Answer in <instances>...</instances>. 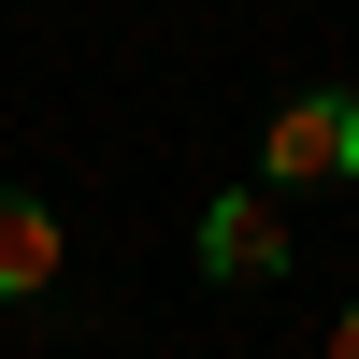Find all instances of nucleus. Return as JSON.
Instances as JSON below:
<instances>
[{
    "label": "nucleus",
    "mask_w": 359,
    "mask_h": 359,
    "mask_svg": "<svg viewBox=\"0 0 359 359\" xmlns=\"http://www.w3.org/2000/svg\"><path fill=\"white\" fill-rule=\"evenodd\" d=\"M359 172V101H287L259 130V187H345Z\"/></svg>",
    "instance_id": "1"
},
{
    "label": "nucleus",
    "mask_w": 359,
    "mask_h": 359,
    "mask_svg": "<svg viewBox=\"0 0 359 359\" xmlns=\"http://www.w3.org/2000/svg\"><path fill=\"white\" fill-rule=\"evenodd\" d=\"M201 273H216V287H273V273H287V216H273V187H230L216 216H201Z\"/></svg>",
    "instance_id": "2"
},
{
    "label": "nucleus",
    "mask_w": 359,
    "mask_h": 359,
    "mask_svg": "<svg viewBox=\"0 0 359 359\" xmlns=\"http://www.w3.org/2000/svg\"><path fill=\"white\" fill-rule=\"evenodd\" d=\"M57 273H72V230H57L29 187H0V302H43Z\"/></svg>",
    "instance_id": "3"
},
{
    "label": "nucleus",
    "mask_w": 359,
    "mask_h": 359,
    "mask_svg": "<svg viewBox=\"0 0 359 359\" xmlns=\"http://www.w3.org/2000/svg\"><path fill=\"white\" fill-rule=\"evenodd\" d=\"M331 359H359V302H345V316H331Z\"/></svg>",
    "instance_id": "4"
}]
</instances>
